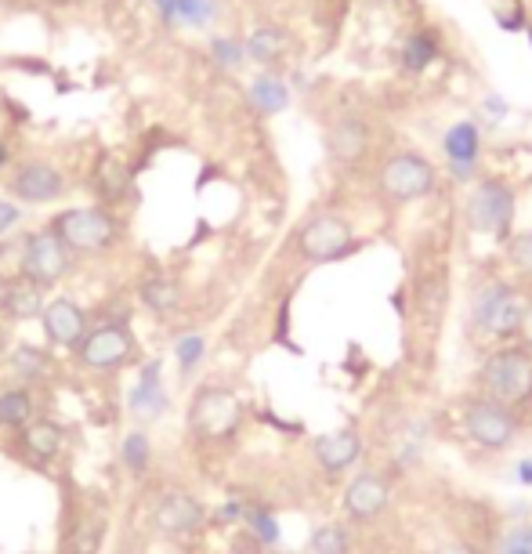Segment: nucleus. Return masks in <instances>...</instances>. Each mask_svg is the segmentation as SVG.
Masks as SVG:
<instances>
[{"label":"nucleus","instance_id":"f257e3e1","mask_svg":"<svg viewBox=\"0 0 532 554\" xmlns=\"http://www.w3.org/2000/svg\"><path fill=\"white\" fill-rule=\"evenodd\" d=\"M482 388L493 402L525 406L532 402V352L529 348H500L485 359Z\"/></svg>","mask_w":532,"mask_h":554},{"label":"nucleus","instance_id":"f03ea898","mask_svg":"<svg viewBox=\"0 0 532 554\" xmlns=\"http://www.w3.org/2000/svg\"><path fill=\"white\" fill-rule=\"evenodd\" d=\"M243 421V406L228 388H200L192 399L189 410V428L200 439H232Z\"/></svg>","mask_w":532,"mask_h":554},{"label":"nucleus","instance_id":"7ed1b4c3","mask_svg":"<svg viewBox=\"0 0 532 554\" xmlns=\"http://www.w3.org/2000/svg\"><path fill=\"white\" fill-rule=\"evenodd\" d=\"M297 250H301L304 261H315V265L341 261L355 250V232L337 214H319L297 232Z\"/></svg>","mask_w":532,"mask_h":554},{"label":"nucleus","instance_id":"20e7f679","mask_svg":"<svg viewBox=\"0 0 532 554\" xmlns=\"http://www.w3.org/2000/svg\"><path fill=\"white\" fill-rule=\"evenodd\" d=\"M51 229L69 250H80V254H95V250L116 243V221L98 207H73V211L58 214Z\"/></svg>","mask_w":532,"mask_h":554},{"label":"nucleus","instance_id":"39448f33","mask_svg":"<svg viewBox=\"0 0 532 554\" xmlns=\"http://www.w3.org/2000/svg\"><path fill=\"white\" fill-rule=\"evenodd\" d=\"M69 268V247L58 239L55 229L33 232L26 236V247H22V276L37 287H51L58 279L66 276Z\"/></svg>","mask_w":532,"mask_h":554},{"label":"nucleus","instance_id":"423d86ee","mask_svg":"<svg viewBox=\"0 0 532 554\" xmlns=\"http://www.w3.org/2000/svg\"><path fill=\"white\" fill-rule=\"evenodd\" d=\"M464 428L485 449H507L518 439V417H514V410L493 399L471 402L464 413Z\"/></svg>","mask_w":532,"mask_h":554},{"label":"nucleus","instance_id":"0eeeda50","mask_svg":"<svg viewBox=\"0 0 532 554\" xmlns=\"http://www.w3.org/2000/svg\"><path fill=\"white\" fill-rule=\"evenodd\" d=\"M380 189L399 203L420 200V196H428L435 189V167L424 156H413V153L391 156L384 163V171H380Z\"/></svg>","mask_w":532,"mask_h":554},{"label":"nucleus","instance_id":"6e6552de","mask_svg":"<svg viewBox=\"0 0 532 554\" xmlns=\"http://www.w3.org/2000/svg\"><path fill=\"white\" fill-rule=\"evenodd\" d=\"M467 218L478 232H493V236L504 239L514 221V192L504 182H482L471 192Z\"/></svg>","mask_w":532,"mask_h":554},{"label":"nucleus","instance_id":"1a4fd4ad","mask_svg":"<svg viewBox=\"0 0 532 554\" xmlns=\"http://www.w3.org/2000/svg\"><path fill=\"white\" fill-rule=\"evenodd\" d=\"M134 359V337L124 326H98L80 341V363L87 370H120Z\"/></svg>","mask_w":532,"mask_h":554},{"label":"nucleus","instance_id":"9d476101","mask_svg":"<svg viewBox=\"0 0 532 554\" xmlns=\"http://www.w3.org/2000/svg\"><path fill=\"white\" fill-rule=\"evenodd\" d=\"M525 308H529V301H525L522 294H514L504 283H496V287L485 290L482 301H478V323L496 337H514L522 330Z\"/></svg>","mask_w":532,"mask_h":554},{"label":"nucleus","instance_id":"9b49d317","mask_svg":"<svg viewBox=\"0 0 532 554\" xmlns=\"http://www.w3.org/2000/svg\"><path fill=\"white\" fill-rule=\"evenodd\" d=\"M207 522V511L192 493H167L152 507V526L167 536H189Z\"/></svg>","mask_w":532,"mask_h":554},{"label":"nucleus","instance_id":"f8f14e48","mask_svg":"<svg viewBox=\"0 0 532 554\" xmlns=\"http://www.w3.org/2000/svg\"><path fill=\"white\" fill-rule=\"evenodd\" d=\"M388 500H391L388 478L373 475V471L355 475L348 482V489H344V511H348L352 522H373L377 515H384Z\"/></svg>","mask_w":532,"mask_h":554},{"label":"nucleus","instance_id":"ddd939ff","mask_svg":"<svg viewBox=\"0 0 532 554\" xmlns=\"http://www.w3.org/2000/svg\"><path fill=\"white\" fill-rule=\"evenodd\" d=\"M40 319H44V334H48L51 344H62V348H80V341L87 337L84 308L76 305V301H66V297L51 301Z\"/></svg>","mask_w":532,"mask_h":554},{"label":"nucleus","instance_id":"4468645a","mask_svg":"<svg viewBox=\"0 0 532 554\" xmlns=\"http://www.w3.org/2000/svg\"><path fill=\"white\" fill-rule=\"evenodd\" d=\"M62 189H66V178L51 163H26L11 178V192L22 203H51L62 196Z\"/></svg>","mask_w":532,"mask_h":554},{"label":"nucleus","instance_id":"2eb2a0df","mask_svg":"<svg viewBox=\"0 0 532 554\" xmlns=\"http://www.w3.org/2000/svg\"><path fill=\"white\" fill-rule=\"evenodd\" d=\"M315 464L326 471V475H341L362 457V435L352 428H341L333 431V435H323V439H315Z\"/></svg>","mask_w":532,"mask_h":554},{"label":"nucleus","instance_id":"dca6fc26","mask_svg":"<svg viewBox=\"0 0 532 554\" xmlns=\"http://www.w3.org/2000/svg\"><path fill=\"white\" fill-rule=\"evenodd\" d=\"M478 127L471 124V120H464V124H453L446 131V156H449V163L456 167V174L460 178H467L471 174V167H475V160H478Z\"/></svg>","mask_w":532,"mask_h":554},{"label":"nucleus","instance_id":"f3484780","mask_svg":"<svg viewBox=\"0 0 532 554\" xmlns=\"http://www.w3.org/2000/svg\"><path fill=\"white\" fill-rule=\"evenodd\" d=\"M105 529H109V522H105V515H95V511L76 518L73 529L62 540V554H95L105 540Z\"/></svg>","mask_w":532,"mask_h":554},{"label":"nucleus","instance_id":"a211bd4d","mask_svg":"<svg viewBox=\"0 0 532 554\" xmlns=\"http://www.w3.org/2000/svg\"><path fill=\"white\" fill-rule=\"evenodd\" d=\"M4 312L11 319H37L44 316V287L29 283L22 276V283H8V301H4Z\"/></svg>","mask_w":532,"mask_h":554},{"label":"nucleus","instance_id":"6ab92c4d","mask_svg":"<svg viewBox=\"0 0 532 554\" xmlns=\"http://www.w3.org/2000/svg\"><path fill=\"white\" fill-rule=\"evenodd\" d=\"M22 446H26L29 457L37 460L58 457V449H62V428L55 421H29L22 428Z\"/></svg>","mask_w":532,"mask_h":554},{"label":"nucleus","instance_id":"aec40b11","mask_svg":"<svg viewBox=\"0 0 532 554\" xmlns=\"http://www.w3.org/2000/svg\"><path fill=\"white\" fill-rule=\"evenodd\" d=\"M330 149L337 160H359L366 153V124L362 120H341V124H333L330 131Z\"/></svg>","mask_w":532,"mask_h":554},{"label":"nucleus","instance_id":"412c9836","mask_svg":"<svg viewBox=\"0 0 532 554\" xmlns=\"http://www.w3.org/2000/svg\"><path fill=\"white\" fill-rule=\"evenodd\" d=\"M163 388H160V366L152 363V366H145V373H142V384L134 388V395H131V410L138 413V417H160L163 413Z\"/></svg>","mask_w":532,"mask_h":554},{"label":"nucleus","instance_id":"4be33fe9","mask_svg":"<svg viewBox=\"0 0 532 554\" xmlns=\"http://www.w3.org/2000/svg\"><path fill=\"white\" fill-rule=\"evenodd\" d=\"M435 58H438V33H431V29L413 33V37L406 40V48H402V66H406L409 73H424Z\"/></svg>","mask_w":532,"mask_h":554},{"label":"nucleus","instance_id":"5701e85b","mask_svg":"<svg viewBox=\"0 0 532 554\" xmlns=\"http://www.w3.org/2000/svg\"><path fill=\"white\" fill-rule=\"evenodd\" d=\"M33 421V395L22 388L0 392V428H26Z\"/></svg>","mask_w":532,"mask_h":554},{"label":"nucleus","instance_id":"b1692460","mask_svg":"<svg viewBox=\"0 0 532 554\" xmlns=\"http://www.w3.org/2000/svg\"><path fill=\"white\" fill-rule=\"evenodd\" d=\"M142 301L152 308V312L167 316V312H171V308L181 301V290H178V283H174V279L156 276V279H149V283L142 287Z\"/></svg>","mask_w":532,"mask_h":554},{"label":"nucleus","instance_id":"393cba45","mask_svg":"<svg viewBox=\"0 0 532 554\" xmlns=\"http://www.w3.org/2000/svg\"><path fill=\"white\" fill-rule=\"evenodd\" d=\"M247 51L257 58V62H265L268 66V62H276V58L286 51V33L283 29H276V26H261L254 37H250Z\"/></svg>","mask_w":532,"mask_h":554},{"label":"nucleus","instance_id":"a878e982","mask_svg":"<svg viewBox=\"0 0 532 554\" xmlns=\"http://www.w3.org/2000/svg\"><path fill=\"white\" fill-rule=\"evenodd\" d=\"M120 460H124V468L134 471V475H142V471L149 468L152 442L145 439V431H131V435H127L124 446H120Z\"/></svg>","mask_w":532,"mask_h":554},{"label":"nucleus","instance_id":"bb28decb","mask_svg":"<svg viewBox=\"0 0 532 554\" xmlns=\"http://www.w3.org/2000/svg\"><path fill=\"white\" fill-rule=\"evenodd\" d=\"M250 95H254V102L265 109V113H279V109H286V102H290L286 87L279 84L276 77H257L254 87H250Z\"/></svg>","mask_w":532,"mask_h":554},{"label":"nucleus","instance_id":"cd10ccee","mask_svg":"<svg viewBox=\"0 0 532 554\" xmlns=\"http://www.w3.org/2000/svg\"><path fill=\"white\" fill-rule=\"evenodd\" d=\"M98 189L109 196V200H116V196H124L127 189V171H124V163L113 160V156H105L102 167H98Z\"/></svg>","mask_w":532,"mask_h":554},{"label":"nucleus","instance_id":"c85d7f7f","mask_svg":"<svg viewBox=\"0 0 532 554\" xmlns=\"http://www.w3.org/2000/svg\"><path fill=\"white\" fill-rule=\"evenodd\" d=\"M315 554H348V533L341 526H326L312 536Z\"/></svg>","mask_w":532,"mask_h":554},{"label":"nucleus","instance_id":"c756f323","mask_svg":"<svg viewBox=\"0 0 532 554\" xmlns=\"http://www.w3.org/2000/svg\"><path fill=\"white\" fill-rule=\"evenodd\" d=\"M174 15L189 26H203V22L214 15V0H178L174 4Z\"/></svg>","mask_w":532,"mask_h":554},{"label":"nucleus","instance_id":"7c9ffc66","mask_svg":"<svg viewBox=\"0 0 532 554\" xmlns=\"http://www.w3.org/2000/svg\"><path fill=\"white\" fill-rule=\"evenodd\" d=\"M203 352H207V341H203L200 334H189V337H181L178 348H174V355H178V366L181 370H192V366L200 363Z\"/></svg>","mask_w":532,"mask_h":554},{"label":"nucleus","instance_id":"2f4dec72","mask_svg":"<svg viewBox=\"0 0 532 554\" xmlns=\"http://www.w3.org/2000/svg\"><path fill=\"white\" fill-rule=\"evenodd\" d=\"M507 258L518 272H529L532 276V232H522V236L511 239V250H507Z\"/></svg>","mask_w":532,"mask_h":554},{"label":"nucleus","instance_id":"473e14b6","mask_svg":"<svg viewBox=\"0 0 532 554\" xmlns=\"http://www.w3.org/2000/svg\"><path fill=\"white\" fill-rule=\"evenodd\" d=\"M210 55L218 58V66L232 69V66H239V58H243V48H239L236 40L218 37V40H210Z\"/></svg>","mask_w":532,"mask_h":554},{"label":"nucleus","instance_id":"72a5a7b5","mask_svg":"<svg viewBox=\"0 0 532 554\" xmlns=\"http://www.w3.org/2000/svg\"><path fill=\"white\" fill-rule=\"evenodd\" d=\"M250 522H254L257 540H261V544H276V540H279V526H276V518H272V515H265V511H254V515H250Z\"/></svg>","mask_w":532,"mask_h":554},{"label":"nucleus","instance_id":"f704fd0d","mask_svg":"<svg viewBox=\"0 0 532 554\" xmlns=\"http://www.w3.org/2000/svg\"><path fill=\"white\" fill-rule=\"evenodd\" d=\"M504 554H532V526H522L507 540Z\"/></svg>","mask_w":532,"mask_h":554},{"label":"nucleus","instance_id":"c9c22d12","mask_svg":"<svg viewBox=\"0 0 532 554\" xmlns=\"http://www.w3.org/2000/svg\"><path fill=\"white\" fill-rule=\"evenodd\" d=\"M15 221H19V207H15V203H8V200H0V236H4V232L15 225Z\"/></svg>","mask_w":532,"mask_h":554},{"label":"nucleus","instance_id":"e433bc0d","mask_svg":"<svg viewBox=\"0 0 532 554\" xmlns=\"http://www.w3.org/2000/svg\"><path fill=\"white\" fill-rule=\"evenodd\" d=\"M518 334H522L525 348H529V352H532V305L525 308V319H522V330H518Z\"/></svg>","mask_w":532,"mask_h":554},{"label":"nucleus","instance_id":"4c0bfd02","mask_svg":"<svg viewBox=\"0 0 532 554\" xmlns=\"http://www.w3.org/2000/svg\"><path fill=\"white\" fill-rule=\"evenodd\" d=\"M438 554H478L471 544H464V540H456V544H446V547H438Z\"/></svg>","mask_w":532,"mask_h":554},{"label":"nucleus","instance_id":"58836bf2","mask_svg":"<svg viewBox=\"0 0 532 554\" xmlns=\"http://www.w3.org/2000/svg\"><path fill=\"white\" fill-rule=\"evenodd\" d=\"M518 478H522V482H529V486H532V460H525L522 468H518Z\"/></svg>","mask_w":532,"mask_h":554},{"label":"nucleus","instance_id":"ea45409f","mask_svg":"<svg viewBox=\"0 0 532 554\" xmlns=\"http://www.w3.org/2000/svg\"><path fill=\"white\" fill-rule=\"evenodd\" d=\"M174 4H178V0H156V8H160L163 15H174Z\"/></svg>","mask_w":532,"mask_h":554},{"label":"nucleus","instance_id":"a19ab883","mask_svg":"<svg viewBox=\"0 0 532 554\" xmlns=\"http://www.w3.org/2000/svg\"><path fill=\"white\" fill-rule=\"evenodd\" d=\"M4 301H8V283L0 279V312H4Z\"/></svg>","mask_w":532,"mask_h":554},{"label":"nucleus","instance_id":"79ce46f5","mask_svg":"<svg viewBox=\"0 0 532 554\" xmlns=\"http://www.w3.org/2000/svg\"><path fill=\"white\" fill-rule=\"evenodd\" d=\"M4 163H8V142L0 138V167H4Z\"/></svg>","mask_w":532,"mask_h":554},{"label":"nucleus","instance_id":"37998d69","mask_svg":"<svg viewBox=\"0 0 532 554\" xmlns=\"http://www.w3.org/2000/svg\"><path fill=\"white\" fill-rule=\"evenodd\" d=\"M239 554H261V551H254V547H247V551H239Z\"/></svg>","mask_w":532,"mask_h":554},{"label":"nucleus","instance_id":"c03bdc74","mask_svg":"<svg viewBox=\"0 0 532 554\" xmlns=\"http://www.w3.org/2000/svg\"><path fill=\"white\" fill-rule=\"evenodd\" d=\"M0 352H4V330H0Z\"/></svg>","mask_w":532,"mask_h":554},{"label":"nucleus","instance_id":"a18cd8bd","mask_svg":"<svg viewBox=\"0 0 532 554\" xmlns=\"http://www.w3.org/2000/svg\"><path fill=\"white\" fill-rule=\"evenodd\" d=\"M116 554H131V551H116Z\"/></svg>","mask_w":532,"mask_h":554}]
</instances>
